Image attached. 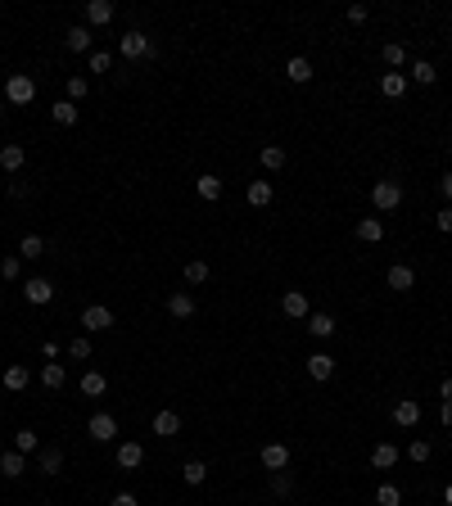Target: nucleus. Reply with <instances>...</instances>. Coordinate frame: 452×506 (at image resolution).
<instances>
[{
    "mask_svg": "<svg viewBox=\"0 0 452 506\" xmlns=\"http://www.w3.org/2000/svg\"><path fill=\"white\" fill-rule=\"evenodd\" d=\"M118 55H122V59H150V55H154V41H150L145 32L131 28V32L118 36Z\"/></svg>",
    "mask_w": 452,
    "mask_h": 506,
    "instance_id": "nucleus-1",
    "label": "nucleus"
},
{
    "mask_svg": "<svg viewBox=\"0 0 452 506\" xmlns=\"http://www.w3.org/2000/svg\"><path fill=\"white\" fill-rule=\"evenodd\" d=\"M36 100V82L28 77V72H9L5 82V104H32Z\"/></svg>",
    "mask_w": 452,
    "mask_h": 506,
    "instance_id": "nucleus-2",
    "label": "nucleus"
},
{
    "mask_svg": "<svg viewBox=\"0 0 452 506\" xmlns=\"http://www.w3.org/2000/svg\"><path fill=\"white\" fill-rule=\"evenodd\" d=\"M371 204L380 208V213H394V208L402 204V186H398V181H375V186H371Z\"/></svg>",
    "mask_w": 452,
    "mask_h": 506,
    "instance_id": "nucleus-3",
    "label": "nucleus"
},
{
    "mask_svg": "<svg viewBox=\"0 0 452 506\" xmlns=\"http://www.w3.org/2000/svg\"><path fill=\"white\" fill-rule=\"evenodd\" d=\"M87 434L95 443H114L118 439V416H109V412H95L91 421H87Z\"/></svg>",
    "mask_w": 452,
    "mask_h": 506,
    "instance_id": "nucleus-4",
    "label": "nucleus"
},
{
    "mask_svg": "<svg viewBox=\"0 0 452 506\" xmlns=\"http://www.w3.org/2000/svg\"><path fill=\"white\" fill-rule=\"evenodd\" d=\"M23 299H28V303H36V307H45V303L55 299V285H50L45 276H32L28 285H23Z\"/></svg>",
    "mask_w": 452,
    "mask_h": 506,
    "instance_id": "nucleus-5",
    "label": "nucleus"
},
{
    "mask_svg": "<svg viewBox=\"0 0 452 506\" xmlns=\"http://www.w3.org/2000/svg\"><path fill=\"white\" fill-rule=\"evenodd\" d=\"M280 312L294 317V321H308V294H303V290H285V299H280Z\"/></svg>",
    "mask_w": 452,
    "mask_h": 506,
    "instance_id": "nucleus-6",
    "label": "nucleus"
},
{
    "mask_svg": "<svg viewBox=\"0 0 452 506\" xmlns=\"http://www.w3.org/2000/svg\"><path fill=\"white\" fill-rule=\"evenodd\" d=\"M82 330H114V312H109L104 303H95L82 312Z\"/></svg>",
    "mask_w": 452,
    "mask_h": 506,
    "instance_id": "nucleus-7",
    "label": "nucleus"
},
{
    "mask_svg": "<svg viewBox=\"0 0 452 506\" xmlns=\"http://www.w3.org/2000/svg\"><path fill=\"white\" fill-rule=\"evenodd\" d=\"M385 280H389V290H398V294H407L412 285H417V271H412L407 263H394V267H389V276H385Z\"/></svg>",
    "mask_w": 452,
    "mask_h": 506,
    "instance_id": "nucleus-8",
    "label": "nucleus"
},
{
    "mask_svg": "<svg viewBox=\"0 0 452 506\" xmlns=\"http://www.w3.org/2000/svg\"><path fill=\"white\" fill-rule=\"evenodd\" d=\"M0 385H5L9 393H23V389H28L32 385V371H28V366H5V375H0Z\"/></svg>",
    "mask_w": 452,
    "mask_h": 506,
    "instance_id": "nucleus-9",
    "label": "nucleus"
},
{
    "mask_svg": "<svg viewBox=\"0 0 452 506\" xmlns=\"http://www.w3.org/2000/svg\"><path fill=\"white\" fill-rule=\"evenodd\" d=\"M64 45H68L72 55H91L95 36H91V28H82V23H77V28H68V36H64Z\"/></svg>",
    "mask_w": 452,
    "mask_h": 506,
    "instance_id": "nucleus-10",
    "label": "nucleus"
},
{
    "mask_svg": "<svg viewBox=\"0 0 452 506\" xmlns=\"http://www.w3.org/2000/svg\"><path fill=\"white\" fill-rule=\"evenodd\" d=\"M394 425H402V429L421 425V402H412V398H402V402H394Z\"/></svg>",
    "mask_w": 452,
    "mask_h": 506,
    "instance_id": "nucleus-11",
    "label": "nucleus"
},
{
    "mask_svg": "<svg viewBox=\"0 0 452 506\" xmlns=\"http://www.w3.org/2000/svg\"><path fill=\"white\" fill-rule=\"evenodd\" d=\"M263 466H267V471H285V466H290V448H285V443H263Z\"/></svg>",
    "mask_w": 452,
    "mask_h": 506,
    "instance_id": "nucleus-12",
    "label": "nucleus"
},
{
    "mask_svg": "<svg viewBox=\"0 0 452 506\" xmlns=\"http://www.w3.org/2000/svg\"><path fill=\"white\" fill-rule=\"evenodd\" d=\"M371 466H375V471H394V466H398V448H394V443H375V448H371Z\"/></svg>",
    "mask_w": 452,
    "mask_h": 506,
    "instance_id": "nucleus-13",
    "label": "nucleus"
},
{
    "mask_svg": "<svg viewBox=\"0 0 452 506\" xmlns=\"http://www.w3.org/2000/svg\"><path fill=\"white\" fill-rule=\"evenodd\" d=\"M36 466H41V475H59L64 471V448H41V456H36Z\"/></svg>",
    "mask_w": 452,
    "mask_h": 506,
    "instance_id": "nucleus-14",
    "label": "nucleus"
},
{
    "mask_svg": "<svg viewBox=\"0 0 452 506\" xmlns=\"http://www.w3.org/2000/svg\"><path fill=\"white\" fill-rule=\"evenodd\" d=\"M353 231H358V240H366V244H380L385 240V221L380 217H362Z\"/></svg>",
    "mask_w": 452,
    "mask_h": 506,
    "instance_id": "nucleus-15",
    "label": "nucleus"
},
{
    "mask_svg": "<svg viewBox=\"0 0 452 506\" xmlns=\"http://www.w3.org/2000/svg\"><path fill=\"white\" fill-rule=\"evenodd\" d=\"M308 375H312V380H331V375H335V357H331V353H312V357H308Z\"/></svg>",
    "mask_w": 452,
    "mask_h": 506,
    "instance_id": "nucleus-16",
    "label": "nucleus"
},
{
    "mask_svg": "<svg viewBox=\"0 0 452 506\" xmlns=\"http://www.w3.org/2000/svg\"><path fill=\"white\" fill-rule=\"evenodd\" d=\"M154 434H158V439L181 434V416H177V412H154Z\"/></svg>",
    "mask_w": 452,
    "mask_h": 506,
    "instance_id": "nucleus-17",
    "label": "nucleus"
},
{
    "mask_svg": "<svg viewBox=\"0 0 452 506\" xmlns=\"http://www.w3.org/2000/svg\"><path fill=\"white\" fill-rule=\"evenodd\" d=\"M308 335H312V339H331V335H335V317L308 312Z\"/></svg>",
    "mask_w": 452,
    "mask_h": 506,
    "instance_id": "nucleus-18",
    "label": "nucleus"
},
{
    "mask_svg": "<svg viewBox=\"0 0 452 506\" xmlns=\"http://www.w3.org/2000/svg\"><path fill=\"white\" fill-rule=\"evenodd\" d=\"M41 385L50 389V393H55V389H64V385H68V371H64V362H45V366H41Z\"/></svg>",
    "mask_w": 452,
    "mask_h": 506,
    "instance_id": "nucleus-19",
    "label": "nucleus"
},
{
    "mask_svg": "<svg viewBox=\"0 0 452 506\" xmlns=\"http://www.w3.org/2000/svg\"><path fill=\"white\" fill-rule=\"evenodd\" d=\"M23 471H28V456H23V452H14V448H9V452H0V475L18 479Z\"/></svg>",
    "mask_w": 452,
    "mask_h": 506,
    "instance_id": "nucleus-20",
    "label": "nucleus"
},
{
    "mask_svg": "<svg viewBox=\"0 0 452 506\" xmlns=\"http://www.w3.org/2000/svg\"><path fill=\"white\" fill-rule=\"evenodd\" d=\"M167 312H172L177 321H186V317H194V294H186V290H177L172 299H167Z\"/></svg>",
    "mask_w": 452,
    "mask_h": 506,
    "instance_id": "nucleus-21",
    "label": "nucleus"
},
{
    "mask_svg": "<svg viewBox=\"0 0 452 506\" xmlns=\"http://www.w3.org/2000/svg\"><path fill=\"white\" fill-rule=\"evenodd\" d=\"M140 461H145V448H140V443H118V466H122V471H136Z\"/></svg>",
    "mask_w": 452,
    "mask_h": 506,
    "instance_id": "nucleus-22",
    "label": "nucleus"
},
{
    "mask_svg": "<svg viewBox=\"0 0 452 506\" xmlns=\"http://www.w3.org/2000/svg\"><path fill=\"white\" fill-rule=\"evenodd\" d=\"M23 163H28V150H23V145H0V167L5 172H18Z\"/></svg>",
    "mask_w": 452,
    "mask_h": 506,
    "instance_id": "nucleus-23",
    "label": "nucleus"
},
{
    "mask_svg": "<svg viewBox=\"0 0 452 506\" xmlns=\"http://www.w3.org/2000/svg\"><path fill=\"white\" fill-rule=\"evenodd\" d=\"M109 18H114V5H109V0H87V23L91 28H104Z\"/></svg>",
    "mask_w": 452,
    "mask_h": 506,
    "instance_id": "nucleus-24",
    "label": "nucleus"
},
{
    "mask_svg": "<svg viewBox=\"0 0 452 506\" xmlns=\"http://www.w3.org/2000/svg\"><path fill=\"white\" fill-rule=\"evenodd\" d=\"M50 114H55V122H59V127H72V122L82 118V109H77V104H72L68 95H64V100H59V104H50Z\"/></svg>",
    "mask_w": 452,
    "mask_h": 506,
    "instance_id": "nucleus-25",
    "label": "nucleus"
},
{
    "mask_svg": "<svg viewBox=\"0 0 452 506\" xmlns=\"http://www.w3.org/2000/svg\"><path fill=\"white\" fill-rule=\"evenodd\" d=\"M244 199H249L253 208H267V204H272V181H249Z\"/></svg>",
    "mask_w": 452,
    "mask_h": 506,
    "instance_id": "nucleus-26",
    "label": "nucleus"
},
{
    "mask_svg": "<svg viewBox=\"0 0 452 506\" xmlns=\"http://www.w3.org/2000/svg\"><path fill=\"white\" fill-rule=\"evenodd\" d=\"M285 77L290 82H312V64H308V59H303V55H294V59H290V64H285Z\"/></svg>",
    "mask_w": 452,
    "mask_h": 506,
    "instance_id": "nucleus-27",
    "label": "nucleus"
},
{
    "mask_svg": "<svg viewBox=\"0 0 452 506\" xmlns=\"http://www.w3.org/2000/svg\"><path fill=\"white\" fill-rule=\"evenodd\" d=\"M181 276H186V285H204V280H209V263H204V258H190V263L181 267Z\"/></svg>",
    "mask_w": 452,
    "mask_h": 506,
    "instance_id": "nucleus-28",
    "label": "nucleus"
},
{
    "mask_svg": "<svg viewBox=\"0 0 452 506\" xmlns=\"http://www.w3.org/2000/svg\"><path fill=\"white\" fill-rule=\"evenodd\" d=\"M412 82H421V86H434V82H439V68L430 64V59H417V64H412Z\"/></svg>",
    "mask_w": 452,
    "mask_h": 506,
    "instance_id": "nucleus-29",
    "label": "nucleus"
},
{
    "mask_svg": "<svg viewBox=\"0 0 452 506\" xmlns=\"http://www.w3.org/2000/svg\"><path fill=\"white\" fill-rule=\"evenodd\" d=\"M258 158H263V167H267V172H280V167H285V150H280V145H263Z\"/></svg>",
    "mask_w": 452,
    "mask_h": 506,
    "instance_id": "nucleus-30",
    "label": "nucleus"
},
{
    "mask_svg": "<svg viewBox=\"0 0 452 506\" xmlns=\"http://www.w3.org/2000/svg\"><path fill=\"white\" fill-rule=\"evenodd\" d=\"M380 91L389 95V100H398V95L407 91V77H402V72H385V77H380Z\"/></svg>",
    "mask_w": 452,
    "mask_h": 506,
    "instance_id": "nucleus-31",
    "label": "nucleus"
},
{
    "mask_svg": "<svg viewBox=\"0 0 452 506\" xmlns=\"http://www.w3.org/2000/svg\"><path fill=\"white\" fill-rule=\"evenodd\" d=\"M194 186H199L204 199H222V177H213V172H204V177L194 181Z\"/></svg>",
    "mask_w": 452,
    "mask_h": 506,
    "instance_id": "nucleus-32",
    "label": "nucleus"
},
{
    "mask_svg": "<svg viewBox=\"0 0 452 506\" xmlns=\"http://www.w3.org/2000/svg\"><path fill=\"white\" fill-rule=\"evenodd\" d=\"M181 479H186L190 488L204 484V479H209V466H204V461H186V466H181Z\"/></svg>",
    "mask_w": 452,
    "mask_h": 506,
    "instance_id": "nucleus-33",
    "label": "nucleus"
},
{
    "mask_svg": "<svg viewBox=\"0 0 452 506\" xmlns=\"http://www.w3.org/2000/svg\"><path fill=\"white\" fill-rule=\"evenodd\" d=\"M36 448H41L36 429H18V434H14V452H23V456H28V452H36Z\"/></svg>",
    "mask_w": 452,
    "mask_h": 506,
    "instance_id": "nucleus-34",
    "label": "nucleus"
},
{
    "mask_svg": "<svg viewBox=\"0 0 452 506\" xmlns=\"http://www.w3.org/2000/svg\"><path fill=\"white\" fill-rule=\"evenodd\" d=\"M272 493H276V497H290V493H294V475H290V471H272Z\"/></svg>",
    "mask_w": 452,
    "mask_h": 506,
    "instance_id": "nucleus-35",
    "label": "nucleus"
},
{
    "mask_svg": "<svg viewBox=\"0 0 452 506\" xmlns=\"http://www.w3.org/2000/svg\"><path fill=\"white\" fill-rule=\"evenodd\" d=\"M18 258H45V240H41V236H23Z\"/></svg>",
    "mask_w": 452,
    "mask_h": 506,
    "instance_id": "nucleus-36",
    "label": "nucleus"
},
{
    "mask_svg": "<svg viewBox=\"0 0 452 506\" xmlns=\"http://www.w3.org/2000/svg\"><path fill=\"white\" fill-rule=\"evenodd\" d=\"M82 393H87V398H100V393H104V375L87 371V375H82Z\"/></svg>",
    "mask_w": 452,
    "mask_h": 506,
    "instance_id": "nucleus-37",
    "label": "nucleus"
},
{
    "mask_svg": "<svg viewBox=\"0 0 452 506\" xmlns=\"http://www.w3.org/2000/svg\"><path fill=\"white\" fill-rule=\"evenodd\" d=\"M64 91H68V100H72V104H82V100H87V91H91V82H87V77H68Z\"/></svg>",
    "mask_w": 452,
    "mask_h": 506,
    "instance_id": "nucleus-38",
    "label": "nucleus"
},
{
    "mask_svg": "<svg viewBox=\"0 0 452 506\" xmlns=\"http://www.w3.org/2000/svg\"><path fill=\"white\" fill-rule=\"evenodd\" d=\"M380 55H385V64H389V68H402V64H407V50H402L398 41H389Z\"/></svg>",
    "mask_w": 452,
    "mask_h": 506,
    "instance_id": "nucleus-39",
    "label": "nucleus"
},
{
    "mask_svg": "<svg viewBox=\"0 0 452 506\" xmlns=\"http://www.w3.org/2000/svg\"><path fill=\"white\" fill-rule=\"evenodd\" d=\"M375 506H402V493L394 484H380V493H375Z\"/></svg>",
    "mask_w": 452,
    "mask_h": 506,
    "instance_id": "nucleus-40",
    "label": "nucleus"
},
{
    "mask_svg": "<svg viewBox=\"0 0 452 506\" xmlns=\"http://www.w3.org/2000/svg\"><path fill=\"white\" fill-rule=\"evenodd\" d=\"M407 456H412L417 466H425V461H430V443H425V439H412V443H407Z\"/></svg>",
    "mask_w": 452,
    "mask_h": 506,
    "instance_id": "nucleus-41",
    "label": "nucleus"
},
{
    "mask_svg": "<svg viewBox=\"0 0 452 506\" xmlns=\"http://www.w3.org/2000/svg\"><path fill=\"white\" fill-rule=\"evenodd\" d=\"M114 68V55L109 50H91V72H109Z\"/></svg>",
    "mask_w": 452,
    "mask_h": 506,
    "instance_id": "nucleus-42",
    "label": "nucleus"
},
{
    "mask_svg": "<svg viewBox=\"0 0 452 506\" xmlns=\"http://www.w3.org/2000/svg\"><path fill=\"white\" fill-rule=\"evenodd\" d=\"M0 276H5V280H18V276H23V263H18V258H0Z\"/></svg>",
    "mask_w": 452,
    "mask_h": 506,
    "instance_id": "nucleus-43",
    "label": "nucleus"
},
{
    "mask_svg": "<svg viewBox=\"0 0 452 506\" xmlns=\"http://www.w3.org/2000/svg\"><path fill=\"white\" fill-rule=\"evenodd\" d=\"M68 353L77 357V362H87V357H91V339H87V335H77V339L68 343Z\"/></svg>",
    "mask_w": 452,
    "mask_h": 506,
    "instance_id": "nucleus-44",
    "label": "nucleus"
},
{
    "mask_svg": "<svg viewBox=\"0 0 452 506\" xmlns=\"http://www.w3.org/2000/svg\"><path fill=\"white\" fill-rule=\"evenodd\" d=\"M434 226H439V231H443V236H452V204H448V208H443V213H439V217H434Z\"/></svg>",
    "mask_w": 452,
    "mask_h": 506,
    "instance_id": "nucleus-45",
    "label": "nucleus"
},
{
    "mask_svg": "<svg viewBox=\"0 0 452 506\" xmlns=\"http://www.w3.org/2000/svg\"><path fill=\"white\" fill-rule=\"evenodd\" d=\"M366 18H371V9H366V5H353L348 9V23H366Z\"/></svg>",
    "mask_w": 452,
    "mask_h": 506,
    "instance_id": "nucleus-46",
    "label": "nucleus"
},
{
    "mask_svg": "<svg viewBox=\"0 0 452 506\" xmlns=\"http://www.w3.org/2000/svg\"><path fill=\"white\" fill-rule=\"evenodd\" d=\"M109 506H140V502H136V493H118V497L109 502Z\"/></svg>",
    "mask_w": 452,
    "mask_h": 506,
    "instance_id": "nucleus-47",
    "label": "nucleus"
},
{
    "mask_svg": "<svg viewBox=\"0 0 452 506\" xmlns=\"http://www.w3.org/2000/svg\"><path fill=\"white\" fill-rule=\"evenodd\" d=\"M439 421L452 425V398H448V402H439Z\"/></svg>",
    "mask_w": 452,
    "mask_h": 506,
    "instance_id": "nucleus-48",
    "label": "nucleus"
},
{
    "mask_svg": "<svg viewBox=\"0 0 452 506\" xmlns=\"http://www.w3.org/2000/svg\"><path fill=\"white\" fill-rule=\"evenodd\" d=\"M439 186H443V199H448V204H452V167H448V172H443V181H439Z\"/></svg>",
    "mask_w": 452,
    "mask_h": 506,
    "instance_id": "nucleus-49",
    "label": "nucleus"
},
{
    "mask_svg": "<svg viewBox=\"0 0 452 506\" xmlns=\"http://www.w3.org/2000/svg\"><path fill=\"white\" fill-rule=\"evenodd\" d=\"M452 398V380H443V385H439V402H448Z\"/></svg>",
    "mask_w": 452,
    "mask_h": 506,
    "instance_id": "nucleus-50",
    "label": "nucleus"
},
{
    "mask_svg": "<svg viewBox=\"0 0 452 506\" xmlns=\"http://www.w3.org/2000/svg\"><path fill=\"white\" fill-rule=\"evenodd\" d=\"M443 506H452V484H448V488H443Z\"/></svg>",
    "mask_w": 452,
    "mask_h": 506,
    "instance_id": "nucleus-51",
    "label": "nucleus"
},
{
    "mask_svg": "<svg viewBox=\"0 0 452 506\" xmlns=\"http://www.w3.org/2000/svg\"><path fill=\"white\" fill-rule=\"evenodd\" d=\"M0 118H5V95H0Z\"/></svg>",
    "mask_w": 452,
    "mask_h": 506,
    "instance_id": "nucleus-52",
    "label": "nucleus"
},
{
    "mask_svg": "<svg viewBox=\"0 0 452 506\" xmlns=\"http://www.w3.org/2000/svg\"><path fill=\"white\" fill-rule=\"evenodd\" d=\"M41 506H55V502H41Z\"/></svg>",
    "mask_w": 452,
    "mask_h": 506,
    "instance_id": "nucleus-53",
    "label": "nucleus"
}]
</instances>
